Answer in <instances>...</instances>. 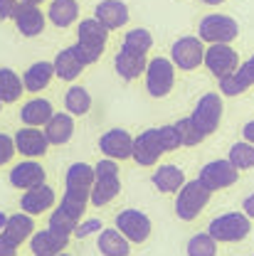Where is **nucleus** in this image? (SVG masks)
Returning <instances> with one entry per match:
<instances>
[{"label": "nucleus", "instance_id": "2eb2a0df", "mask_svg": "<svg viewBox=\"0 0 254 256\" xmlns=\"http://www.w3.org/2000/svg\"><path fill=\"white\" fill-rule=\"evenodd\" d=\"M45 180H47V172H45V168L37 160H23V162H18L10 170V185L23 192L45 185Z\"/></svg>", "mask_w": 254, "mask_h": 256}, {"label": "nucleus", "instance_id": "de8ad7c7", "mask_svg": "<svg viewBox=\"0 0 254 256\" xmlns=\"http://www.w3.org/2000/svg\"><path fill=\"white\" fill-rule=\"evenodd\" d=\"M205 5H220V2H224V0H202Z\"/></svg>", "mask_w": 254, "mask_h": 256}, {"label": "nucleus", "instance_id": "7ed1b4c3", "mask_svg": "<svg viewBox=\"0 0 254 256\" xmlns=\"http://www.w3.org/2000/svg\"><path fill=\"white\" fill-rule=\"evenodd\" d=\"M252 232V220L244 214V212H227L215 217L210 226H207V234L217 242V244H234V242H242L247 234Z\"/></svg>", "mask_w": 254, "mask_h": 256}, {"label": "nucleus", "instance_id": "3c124183", "mask_svg": "<svg viewBox=\"0 0 254 256\" xmlns=\"http://www.w3.org/2000/svg\"><path fill=\"white\" fill-rule=\"evenodd\" d=\"M0 108H3V101H0Z\"/></svg>", "mask_w": 254, "mask_h": 256}, {"label": "nucleus", "instance_id": "c9c22d12", "mask_svg": "<svg viewBox=\"0 0 254 256\" xmlns=\"http://www.w3.org/2000/svg\"><path fill=\"white\" fill-rule=\"evenodd\" d=\"M79 222H82V220H77V217L67 214L62 207L57 204V207H55V212L50 214V224H47V226H50L52 232H57V234H62V236L69 239V236H74V229H77V224Z\"/></svg>", "mask_w": 254, "mask_h": 256}, {"label": "nucleus", "instance_id": "4c0bfd02", "mask_svg": "<svg viewBox=\"0 0 254 256\" xmlns=\"http://www.w3.org/2000/svg\"><path fill=\"white\" fill-rule=\"evenodd\" d=\"M175 126H178V130H180V140H183V146H185V148H192V146H197V143H202V140H205V136L197 130V126L192 124L190 116L180 118Z\"/></svg>", "mask_w": 254, "mask_h": 256}, {"label": "nucleus", "instance_id": "4be33fe9", "mask_svg": "<svg viewBox=\"0 0 254 256\" xmlns=\"http://www.w3.org/2000/svg\"><path fill=\"white\" fill-rule=\"evenodd\" d=\"M52 116H55V108H52V101H47V98H30L20 111L23 126L32 128H45Z\"/></svg>", "mask_w": 254, "mask_h": 256}, {"label": "nucleus", "instance_id": "393cba45", "mask_svg": "<svg viewBox=\"0 0 254 256\" xmlns=\"http://www.w3.org/2000/svg\"><path fill=\"white\" fill-rule=\"evenodd\" d=\"M146 66H148V60L146 54H133V52H126V50H119V54L114 57V69L121 79L126 82H133L138 79L141 74H146Z\"/></svg>", "mask_w": 254, "mask_h": 256}, {"label": "nucleus", "instance_id": "58836bf2", "mask_svg": "<svg viewBox=\"0 0 254 256\" xmlns=\"http://www.w3.org/2000/svg\"><path fill=\"white\" fill-rule=\"evenodd\" d=\"M158 140H160V146H163V150H165V153L178 150V148L183 146V140H180V130H178V126H175V124L160 126L158 128Z\"/></svg>", "mask_w": 254, "mask_h": 256}, {"label": "nucleus", "instance_id": "49530a36", "mask_svg": "<svg viewBox=\"0 0 254 256\" xmlns=\"http://www.w3.org/2000/svg\"><path fill=\"white\" fill-rule=\"evenodd\" d=\"M5 224H8V214H5V212H0V232L5 229Z\"/></svg>", "mask_w": 254, "mask_h": 256}, {"label": "nucleus", "instance_id": "412c9836", "mask_svg": "<svg viewBox=\"0 0 254 256\" xmlns=\"http://www.w3.org/2000/svg\"><path fill=\"white\" fill-rule=\"evenodd\" d=\"M52 64H55V76H60L62 82H74L84 72V66H87V64L82 62V57H79V52H77L74 44L62 50V52H57V57H55Z\"/></svg>", "mask_w": 254, "mask_h": 256}, {"label": "nucleus", "instance_id": "dca6fc26", "mask_svg": "<svg viewBox=\"0 0 254 256\" xmlns=\"http://www.w3.org/2000/svg\"><path fill=\"white\" fill-rule=\"evenodd\" d=\"M13 138H15L18 153L25 156V158H42L47 153V148H50V140H47V136H45L42 128L23 126Z\"/></svg>", "mask_w": 254, "mask_h": 256}, {"label": "nucleus", "instance_id": "9d476101", "mask_svg": "<svg viewBox=\"0 0 254 256\" xmlns=\"http://www.w3.org/2000/svg\"><path fill=\"white\" fill-rule=\"evenodd\" d=\"M116 229L126 236L131 244H143V242L151 236L153 224H151L146 212L131 207V210H124V212L116 214Z\"/></svg>", "mask_w": 254, "mask_h": 256}, {"label": "nucleus", "instance_id": "1a4fd4ad", "mask_svg": "<svg viewBox=\"0 0 254 256\" xmlns=\"http://www.w3.org/2000/svg\"><path fill=\"white\" fill-rule=\"evenodd\" d=\"M237 178H239V170L229 160H210L207 165L200 168V175H197V180L210 192L232 188L237 182Z\"/></svg>", "mask_w": 254, "mask_h": 256}, {"label": "nucleus", "instance_id": "b1692460", "mask_svg": "<svg viewBox=\"0 0 254 256\" xmlns=\"http://www.w3.org/2000/svg\"><path fill=\"white\" fill-rule=\"evenodd\" d=\"M42 130H45L50 146H64V143H69L72 136H74V116H72V114H57V111H55V116L47 121V126L42 128Z\"/></svg>", "mask_w": 254, "mask_h": 256}, {"label": "nucleus", "instance_id": "423d86ee", "mask_svg": "<svg viewBox=\"0 0 254 256\" xmlns=\"http://www.w3.org/2000/svg\"><path fill=\"white\" fill-rule=\"evenodd\" d=\"M237 34H239L237 20L229 15H222V12L205 15L200 20V28H197V37L207 44H229Z\"/></svg>", "mask_w": 254, "mask_h": 256}, {"label": "nucleus", "instance_id": "c03bdc74", "mask_svg": "<svg viewBox=\"0 0 254 256\" xmlns=\"http://www.w3.org/2000/svg\"><path fill=\"white\" fill-rule=\"evenodd\" d=\"M242 212H244L249 220H254V192L247 197V200H244V202H242Z\"/></svg>", "mask_w": 254, "mask_h": 256}, {"label": "nucleus", "instance_id": "a878e982", "mask_svg": "<svg viewBox=\"0 0 254 256\" xmlns=\"http://www.w3.org/2000/svg\"><path fill=\"white\" fill-rule=\"evenodd\" d=\"M3 236H8L13 244H23V242H30V236L35 234V220H32V214L28 212H18V214H13V217H8V224H5V229L0 232Z\"/></svg>", "mask_w": 254, "mask_h": 256}, {"label": "nucleus", "instance_id": "e433bc0d", "mask_svg": "<svg viewBox=\"0 0 254 256\" xmlns=\"http://www.w3.org/2000/svg\"><path fill=\"white\" fill-rule=\"evenodd\" d=\"M185 252H188V256H215L217 254V242H215L207 232H202V234L190 236Z\"/></svg>", "mask_w": 254, "mask_h": 256}, {"label": "nucleus", "instance_id": "a211bd4d", "mask_svg": "<svg viewBox=\"0 0 254 256\" xmlns=\"http://www.w3.org/2000/svg\"><path fill=\"white\" fill-rule=\"evenodd\" d=\"M69 239L52 232L50 226L42 229V232H35L30 236V249H32V256H60L64 254Z\"/></svg>", "mask_w": 254, "mask_h": 256}, {"label": "nucleus", "instance_id": "7c9ffc66", "mask_svg": "<svg viewBox=\"0 0 254 256\" xmlns=\"http://www.w3.org/2000/svg\"><path fill=\"white\" fill-rule=\"evenodd\" d=\"M23 79L10 69V66H0V101L3 104H13L23 96Z\"/></svg>", "mask_w": 254, "mask_h": 256}, {"label": "nucleus", "instance_id": "473e14b6", "mask_svg": "<svg viewBox=\"0 0 254 256\" xmlns=\"http://www.w3.org/2000/svg\"><path fill=\"white\" fill-rule=\"evenodd\" d=\"M89 194H92L89 190H64L60 207H62L67 214H72V217L82 220V214H84V212H87V207L92 204V202H89Z\"/></svg>", "mask_w": 254, "mask_h": 256}, {"label": "nucleus", "instance_id": "a19ab883", "mask_svg": "<svg viewBox=\"0 0 254 256\" xmlns=\"http://www.w3.org/2000/svg\"><path fill=\"white\" fill-rule=\"evenodd\" d=\"M15 153H18V148H15V138H10V136L0 133V165L10 162Z\"/></svg>", "mask_w": 254, "mask_h": 256}, {"label": "nucleus", "instance_id": "2f4dec72", "mask_svg": "<svg viewBox=\"0 0 254 256\" xmlns=\"http://www.w3.org/2000/svg\"><path fill=\"white\" fill-rule=\"evenodd\" d=\"M64 108H67V114H72V116H84V114H89V108H92V94L84 89V86H69V92L64 94Z\"/></svg>", "mask_w": 254, "mask_h": 256}, {"label": "nucleus", "instance_id": "ddd939ff", "mask_svg": "<svg viewBox=\"0 0 254 256\" xmlns=\"http://www.w3.org/2000/svg\"><path fill=\"white\" fill-rule=\"evenodd\" d=\"M99 150L104 153V158L126 160L133 156V136L124 128H111L99 138Z\"/></svg>", "mask_w": 254, "mask_h": 256}, {"label": "nucleus", "instance_id": "09e8293b", "mask_svg": "<svg viewBox=\"0 0 254 256\" xmlns=\"http://www.w3.org/2000/svg\"><path fill=\"white\" fill-rule=\"evenodd\" d=\"M23 2H32V5H40L42 0H23Z\"/></svg>", "mask_w": 254, "mask_h": 256}, {"label": "nucleus", "instance_id": "f03ea898", "mask_svg": "<svg viewBox=\"0 0 254 256\" xmlns=\"http://www.w3.org/2000/svg\"><path fill=\"white\" fill-rule=\"evenodd\" d=\"M96 180L94 188H92V194H89V202L94 207H104L109 204L119 192H121V180H119V160L104 158L94 165Z\"/></svg>", "mask_w": 254, "mask_h": 256}, {"label": "nucleus", "instance_id": "5701e85b", "mask_svg": "<svg viewBox=\"0 0 254 256\" xmlns=\"http://www.w3.org/2000/svg\"><path fill=\"white\" fill-rule=\"evenodd\" d=\"M96 249L104 256H128L131 254V242H128L116 226H106V229L99 232Z\"/></svg>", "mask_w": 254, "mask_h": 256}, {"label": "nucleus", "instance_id": "f704fd0d", "mask_svg": "<svg viewBox=\"0 0 254 256\" xmlns=\"http://www.w3.org/2000/svg\"><path fill=\"white\" fill-rule=\"evenodd\" d=\"M227 160H229L237 170H249V168H254V146L247 143V140L234 143V146L229 148V153H227Z\"/></svg>", "mask_w": 254, "mask_h": 256}, {"label": "nucleus", "instance_id": "a18cd8bd", "mask_svg": "<svg viewBox=\"0 0 254 256\" xmlns=\"http://www.w3.org/2000/svg\"><path fill=\"white\" fill-rule=\"evenodd\" d=\"M242 136H244V140H247V143H252L254 146V121H247V124H244Z\"/></svg>", "mask_w": 254, "mask_h": 256}, {"label": "nucleus", "instance_id": "ea45409f", "mask_svg": "<svg viewBox=\"0 0 254 256\" xmlns=\"http://www.w3.org/2000/svg\"><path fill=\"white\" fill-rule=\"evenodd\" d=\"M104 226H101V222L99 220H82V222L77 224V229H74V236L77 239H87V236H92V234H96V232H101Z\"/></svg>", "mask_w": 254, "mask_h": 256}, {"label": "nucleus", "instance_id": "8fccbe9b", "mask_svg": "<svg viewBox=\"0 0 254 256\" xmlns=\"http://www.w3.org/2000/svg\"><path fill=\"white\" fill-rule=\"evenodd\" d=\"M60 256H69V254H60Z\"/></svg>", "mask_w": 254, "mask_h": 256}, {"label": "nucleus", "instance_id": "bb28decb", "mask_svg": "<svg viewBox=\"0 0 254 256\" xmlns=\"http://www.w3.org/2000/svg\"><path fill=\"white\" fill-rule=\"evenodd\" d=\"M55 79V64L52 62H35L28 66V72L23 74V84H25V92H42L50 86V82Z\"/></svg>", "mask_w": 254, "mask_h": 256}, {"label": "nucleus", "instance_id": "f8f14e48", "mask_svg": "<svg viewBox=\"0 0 254 256\" xmlns=\"http://www.w3.org/2000/svg\"><path fill=\"white\" fill-rule=\"evenodd\" d=\"M165 150L158 140V128H146L143 133H138L133 138V156L131 158L136 160L141 168H151L160 160Z\"/></svg>", "mask_w": 254, "mask_h": 256}, {"label": "nucleus", "instance_id": "f3484780", "mask_svg": "<svg viewBox=\"0 0 254 256\" xmlns=\"http://www.w3.org/2000/svg\"><path fill=\"white\" fill-rule=\"evenodd\" d=\"M94 18L106 28V30H121L128 22L131 12H128V5L124 0H101L94 10Z\"/></svg>", "mask_w": 254, "mask_h": 256}, {"label": "nucleus", "instance_id": "39448f33", "mask_svg": "<svg viewBox=\"0 0 254 256\" xmlns=\"http://www.w3.org/2000/svg\"><path fill=\"white\" fill-rule=\"evenodd\" d=\"M222 114H224L222 94L207 92V94L200 96V101L195 104L190 118H192V124L197 126V130L207 138V136H212V133L217 130L220 121H222Z\"/></svg>", "mask_w": 254, "mask_h": 256}, {"label": "nucleus", "instance_id": "6e6552de", "mask_svg": "<svg viewBox=\"0 0 254 256\" xmlns=\"http://www.w3.org/2000/svg\"><path fill=\"white\" fill-rule=\"evenodd\" d=\"M175 84V64L165 57H153L146 66V89L153 98H163L173 92Z\"/></svg>", "mask_w": 254, "mask_h": 256}, {"label": "nucleus", "instance_id": "9b49d317", "mask_svg": "<svg viewBox=\"0 0 254 256\" xmlns=\"http://www.w3.org/2000/svg\"><path fill=\"white\" fill-rule=\"evenodd\" d=\"M205 66L212 76L224 79L229 74H234L239 69V54L229 47V44H210L205 50Z\"/></svg>", "mask_w": 254, "mask_h": 256}, {"label": "nucleus", "instance_id": "0eeeda50", "mask_svg": "<svg viewBox=\"0 0 254 256\" xmlns=\"http://www.w3.org/2000/svg\"><path fill=\"white\" fill-rule=\"evenodd\" d=\"M205 42L195 34H185V37H178L170 47V62L175 64V69L180 72H192L197 69L200 64L205 62Z\"/></svg>", "mask_w": 254, "mask_h": 256}, {"label": "nucleus", "instance_id": "37998d69", "mask_svg": "<svg viewBox=\"0 0 254 256\" xmlns=\"http://www.w3.org/2000/svg\"><path fill=\"white\" fill-rule=\"evenodd\" d=\"M18 254V244H13L8 236L0 234V256H15Z\"/></svg>", "mask_w": 254, "mask_h": 256}, {"label": "nucleus", "instance_id": "aec40b11", "mask_svg": "<svg viewBox=\"0 0 254 256\" xmlns=\"http://www.w3.org/2000/svg\"><path fill=\"white\" fill-rule=\"evenodd\" d=\"M55 202H57L55 190L45 182V185H40V188H35V190L23 192V197H20V210L35 217V214H42V212L52 210Z\"/></svg>", "mask_w": 254, "mask_h": 256}, {"label": "nucleus", "instance_id": "72a5a7b5", "mask_svg": "<svg viewBox=\"0 0 254 256\" xmlns=\"http://www.w3.org/2000/svg\"><path fill=\"white\" fill-rule=\"evenodd\" d=\"M153 47V34L146 30V28H136V30H128L124 37V44L121 50L133 52V54H148Z\"/></svg>", "mask_w": 254, "mask_h": 256}, {"label": "nucleus", "instance_id": "cd10ccee", "mask_svg": "<svg viewBox=\"0 0 254 256\" xmlns=\"http://www.w3.org/2000/svg\"><path fill=\"white\" fill-rule=\"evenodd\" d=\"M96 172L94 165H87V162H72L67 168V175H64V190H89L94 188Z\"/></svg>", "mask_w": 254, "mask_h": 256}, {"label": "nucleus", "instance_id": "c85d7f7f", "mask_svg": "<svg viewBox=\"0 0 254 256\" xmlns=\"http://www.w3.org/2000/svg\"><path fill=\"white\" fill-rule=\"evenodd\" d=\"M151 182L160 192H180V188L188 180H185V172L178 165H160V168H156V172L151 175Z\"/></svg>", "mask_w": 254, "mask_h": 256}, {"label": "nucleus", "instance_id": "79ce46f5", "mask_svg": "<svg viewBox=\"0 0 254 256\" xmlns=\"http://www.w3.org/2000/svg\"><path fill=\"white\" fill-rule=\"evenodd\" d=\"M18 2H20V0H0V18H3V20H5V18H10V20H13Z\"/></svg>", "mask_w": 254, "mask_h": 256}, {"label": "nucleus", "instance_id": "20e7f679", "mask_svg": "<svg viewBox=\"0 0 254 256\" xmlns=\"http://www.w3.org/2000/svg\"><path fill=\"white\" fill-rule=\"evenodd\" d=\"M210 197H212V192L207 190L200 180H188L180 188V192L175 194V214H178V220L192 222L207 207Z\"/></svg>", "mask_w": 254, "mask_h": 256}, {"label": "nucleus", "instance_id": "f257e3e1", "mask_svg": "<svg viewBox=\"0 0 254 256\" xmlns=\"http://www.w3.org/2000/svg\"><path fill=\"white\" fill-rule=\"evenodd\" d=\"M106 42H109V30L96 18H87V20L79 22V28H77V44L74 47H77L82 62L87 66L94 64L104 54Z\"/></svg>", "mask_w": 254, "mask_h": 256}, {"label": "nucleus", "instance_id": "c756f323", "mask_svg": "<svg viewBox=\"0 0 254 256\" xmlns=\"http://www.w3.org/2000/svg\"><path fill=\"white\" fill-rule=\"evenodd\" d=\"M47 18H50L57 28H69V25L77 22V18H79V5H77V0H52Z\"/></svg>", "mask_w": 254, "mask_h": 256}, {"label": "nucleus", "instance_id": "6ab92c4d", "mask_svg": "<svg viewBox=\"0 0 254 256\" xmlns=\"http://www.w3.org/2000/svg\"><path fill=\"white\" fill-rule=\"evenodd\" d=\"M249 86H254V54L244 64H239V69L234 74L220 79V94L239 96V94H244Z\"/></svg>", "mask_w": 254, "mask_h": 256}, {"label": "nucleus", "instance_id": "4468645a", "mask_svg": "<svg viewBox=\"0 0 254 256\" xmlns=\"http://www.w3.org/2000/svg\"><path fill=\"white\" fill-rule=\"evenodd\" d=\"M13 22H15V28H18V32L23 37H37V34H42V30H45L47 18L42 15L40 5H32V2H23L20 0L18 8H15Z\"/></svg>", "mask_w": 254, "mask_h": 256}]
</instances>
